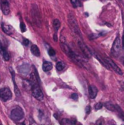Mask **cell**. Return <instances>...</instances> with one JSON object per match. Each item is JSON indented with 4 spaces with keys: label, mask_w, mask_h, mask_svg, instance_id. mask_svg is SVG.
I'll list each match as a JSON object with an SVG mask.
<instances>
[{
    "label": "cell",
    "mask_w": 124,
    "mask_h": 125,
    "mask_svg": "<svg viewBox=\"0 0 124 125\" xmlns=\"http://www.w3.org/2000/svg\"><path fill=\"white\" fill-rule=\"evenodd\" d=\"M68 23L69 24L70 28L77 34L81 35V32L80 30V28L78 26V23L77 22V20L75 17V15L72 13H69L68 15Z\"/></svg>",
    "instance_id": "obj_1"
},
{
    "label": "cell",
    "mask_w": 124,
    "mask_h": 125,
    "mask_svg": "<svg viewBox=\"0 0 124 125\" xmlns=\"http://www.w3.org/2000/svg\"><path fill=\"white\" fill-rule=\"evenodd\" d=\"M10 116V119H12L13 121L18 122V121H20L21 119H23L24 113H23V111L22 110L21 108L16 107L15 108L12 110Z\"/></svg>",
    "instance_id": "obj_2"
},
{
    "label": "cell",
    "mask_w": 124,
    "mask_h": 125,
    "mask_svg": "<svg viewBox=\"0 0 124 125\" xmlns=\"http://www.w3.org/2000/svg\"><path fill=\"white\" fill-rule=\"evenodd\" d=\"M31 90H32V94L33 96L38 100L42 101L43 100L44 95L42 92L38 83H32L31 84Z\"/></svg>",
    "instance_id": "obj_3"
},
{
    "label": "cell",
    "mask_w": 124,
    "mask_h": 125,
    "mask_svg": "<svg viewBox=\"0 0 124 125\" xmlns=\"http://www.w3.org/2000/svg\"><path fill=\"white\" fill-rule=\"evenodd\" d=\"M121 42L119 37H117L116 39L115 40L112 49H111V53L113 56L117 57L121 52Z\"/></svg>",
    "instance_id": "obj_4"
},
{
    "label": "cell",
    "mask_w": 124,
    "mask_h": 125,
    "mask_svg": "<svg viewBox=\"0 0 124 125\" xmlns=\"http://www.w3.org/2000/svg\"><path fill=\"white\" fill-rule=\"evenodd\" d=\"M12 94L9 88H3L0 89V98L4 101L6 102L12 98Z\"/></svg>",
    "instance_id": "obj_5"
},
{
    "label": "cell",
    "mask_w": 124,
    "mask_h": 125,
    "mask_svg": "<svg viewBox=\"0 0 124 125\" xmlns=\"http://www.w3.org/2000/svg\"><path fill=\"white\" fill-rule=\"evenodd\" d=\"M78 45H79L81 51L83 52V53L84 54V56L86 58L89 59V58H91L92 56V52H91V51L82 41H78Z\"/></svg>",
    "instance_id": "obj_6"
},
{
    "label": "cell",
    "mask_w": 124,
    "mask_h": 125,
    "mask_svg": "<svg viewBox=\"0 0 124 125\" xmlns=\"http://www.w3.org/2000/svg\"><path fill=\"white\" fill-rule=\"evenodd\" d=\"M105 59L106 63L108 64V66H109L110 67L113 68V70H115V73H117L119 74V75H123L122 70L119 68V67H118V66L112 59H109V58H105Z\"/></svg>",
    "instance_id": "obj_7"
},
{
    "label": "cell",
    "mask_w": 124,
    "mask_h": 125,
    "mask_svg": "<svg viewBox=\"0 0 124 125\" xmlns=\"http://www.w3.org/2000/svg\"><path fill=\"white\" fill-rule=\"evenodd\" d=\"M0 5H1V9L2 10V12L5 15H9L10 10V6H9V3L7 0H0Z\"/></svg>",
    "instance_id": "obj_8"
},
{
    "label": "cell",
    "mask_w": 124,
    "mask_h": 125,
    "mask_svg": "<svg viewBox=\"0 0 124 125\" xmlns=\"http://www.w3.org/2000/svg\"><path fill=\"white\" fill-rule=\"evenodd\" d=\"M88 94L91 99H95L98 94L97 88L94 85H90L88 86Z\"/></svg>",
    "instance_id": "obj_9"
},
{
    "label": "cell",
    "mask_w": 124,
    "mask_h": 125,
    "mask_svg": "<svg viewBox=\"0 0 124 125\" xmlns=\"http://www.w3.org/2000/svg\"><path fill=\"white\" fill-rule=\"evenodd\" d=\"M18 71L23 75H27L30 72V65L28 64H23L19 67Z\"/></svg>",
    "instance_id": "obj_10"
},
{
    "label": "cell",
    "mask_w": 124,
    "mask_h": 125,
    "mask_svg": "<svg viewBox=\"0 0 124 125\" xmlns=\"http://www.w3.org/2000/svg\"><path fill=\"white\" fill-rule=\"evenodd\" d=\"M0 54L2 56V57L4 59V61L7 62V61L10 60V56H9V54L7 52L5 48L4 47V45H2V43L1 42H0Z\"/></svg>",
    "instance_id": "obj_11"
},
{
    "label": "cell",
    "mask_w": 124,
    "mask_h": 125,
    "mask_svg": "<svg viewBox=\"0 0 124 125\" xmlns=\"http://www.w3.org/2000/svg\"><path fill=\"white\" fill-rule=\"evenodd\" d=\"M10 73H11V75H12V81H13V83H14V88H15V94L18 97L20 95V92L17 86V84L15 83V72L14 70L12 69V67H10Z\"/></svg>",
    "instance_id": "obj_12"
},
{
    "label": "cell",
    "mask_w": 124,
    "mask_h": 125,
    "mask_svg": "<svg viewBox=\"0 0 124 125\" xmlns=\"http://www.w3.org/2000/svg\"><path fill=\"white\" fill-rule=\"evenodd\" d=\"M1 28H2L3 31H4L5 34H8V35H11V34L13 33L14 29H13V28H12L11 26H10V25L5 24V23H2V24H1Z\"/></svg>",
    "instance_id": "obj_13"
},
{
    "label": "cell",
    "mask_w": 124,
    "mask_h": 125,
    "mask_svg": "<svg viewBox=\"0 0 124 125\" xmlns=\"http://www.w3.org/2000/svg\"><path fill=\"white\" fill-rule=\"evenodd\" d=\"M53 68V64L50 62H45L42 64V70L45 72H48Z\"/></svg>",
    "instance_id": "obj_14"
},
{
    "label": "cell",
    "mask_w": 124,
    "mask_h": 125,
    "mask_svg": "<svg viewBox=\"0 0 124 125\" xmlns=\"http://www.w3.org/2000/svg\"><path fill=\"white\" fill-rule=\"evenodd\" d=\"M31 53H32L35 56L39 57V56H40L39 49L38 46L36 45H31Z\"/></svg>",
    "instance_id": "obj_15"
},
{
    "label": "cell",
    "mask_w": 124,
    "mask_h": 125,
    "mask_svg": "<svg viewBox=\"0 0 124 125\" xmlns=\"http://www.w3.org/2000/svg\"><path fill=\"white\" fill-rule=\"evenodd\" d=\"M103 105H105V107L109 111H115V105L113 104L111 102H106L105 104H103Z\"/></svg>",
    "instance_id": "obj_16"
},
{
    "label": "cell",
    "mask_w": 124,
    "mask_h": 125,
    "mask_svg": "<svg viewBox=\"0 0 124 125\" xmlns=\"http://www.w3.org/2000/svg\"><path fill=\"white\" fill-rule=\"evenodd\" d=\"M115 111L118 113L119 117L124 121V111L118 105H115Z\"/></svg>",
    "instance_id": "obj_17"
},
{
    "label": "cell",
    "mask_w": 124,
    "mask_h": 125,
    "mask_svg": "<svg viewBox=\"0 0 124 125\" xmlns=\"http://www.w3.org/2000/svg\"><path fill=\"white\" fill-rule=\"evenodd\" d=\"M60 26H61V22L58 19H55L53 22V26L56 31V33H57L58 30L60 28Z\"/></svg>",
    "instance_id": "obj_18"
},
{
    "label": "cell",
    "mask_w": 124,
    "mask_h": 125,
    "mask_svg": "<svg viewBox=\"0 0 124 125\" xmlns=\"http://www.w3.org/2000/svg\"><path fill=\"white\" fill-rule=\"evenodd\" d=\"M65 67V64L63 62H58L56 64V70L58 71H61L64 69Z\"/></svg>",
    "instance_id": "obj_19"
},
{
    "label": "cell",
    "mask_w": 124,
    "mask_h": 125,
    "mask_svg": "<svg viewBox=\"0 0 124 125\" xmlns=\"http://www.w3.org/2000/svg\"><path fill=\"white\" fill-rule=\"evenodd\" d=\"M76 123L75 121H72V120H69V119H64L62 120L61 122V125H75Z\"/></svg>",
    "instance_id": "obj_20"
},
{
    "label": "cell",
    "mask_w": 124,
    "mask_h": 125,
    "mask_svg": "<svg viewBox=\"0 0 124 125\" xmlns=\"http://www.w3.org/2000/svg\"><path fill=\"white\" fill-rule=\"evenodd\" d=\"M72 4L73 5L74 7H77L79 6H80V1L79 0H70Z\"/></svg>",
    "instance_id": "obj_21"
},
{
    "label": "cell",
    "mask_w": 124,
    "mask_h": 125,
    "mask_svg": "<svg viewBox=\"0 0 124 125\" xmlns=\"http://www.w3.org/2000/svg\"><path fill=\"white\" fill-rule=\"evenodd\" d=\"M20 30H21L22 32H25L26 31V24L23 22H20Z\"/></svg>",
    "instance_id": "obj_22"
},
{
    "label": "cell",
    "mask_w": 124,
    "mask_h": 125,
    "mask_svg": "<svg viewBox=\"0 0 124 125\" xmlns=\"http://www.w3.org/2000/svg\"><path fill=\"white\" fill-rule=\"evenodd\" d=\"M103 107V104L102 103H98L95 105L94 108H95V110L96 111H98V110H100L102 109V108Z\"/></svg>",
    "instance_id": "obj_23"
},
{
    "label": "cell",
    "mask_w": 124,
    "mask_h": 125,
    "mask_svg": "<svg viewBox=\"0 0 124 125\" xmlns=\"http://www.w3.org/2000/svg\"><path fill=\"white\" fill-rule=\"evenodd\" d=\"M48 53H49L50 56L53 57V56H54L56 55V51H55V50H54V49H53V48H50V49L48 50Z\"/></svg>",
    "instance_id": "obj_24"
},
{
    "label": "cell",
    "mask_w": 124,
    "mask_h": 125,
    "mask_svg": "<svg viewBox=\"0 0 124 125\" xmlns=\"http://www.w3.org/2000/svg\"><path fill=\"white\" fill-rule=\"evenodd\" d=\"M99 37V34H91L89 35V38L90 40H94V39H96Z\"/></svg>",
    "instance_id": "obj_25"
},
{
    "label": "cell",
    "mask_w": 124,
    "mask_h": 125,
    "mask_svg": "<svg viewBox=\"0 0 124 125\" xmlns=\"http://www.w3.org/2000/svg\"><path fill=\"white\" fill-rule=\"evenodd\" d=\"M70 97H71L72 100H77V99H78V95H77L76 93H73V94L70 96Z\"/></svg>",
    "instance_id": "obj_26"
},
{
    "label": "cell",
    "mask_w": 124,
    "mask_h": 125,
    "mask_svg": "<svg viewBox=\"0 0 124 125\" xmlns=\"http://www.w3.org/2000/svg\"><path fill=\"white\" fill-rule=\"evenodd\" d=\"M30 43V42H29V40H28V39H24L23 40V45H25V46H27V45H29V44Z\"/></svg>",
    "instance_id": "obj_27"
},
{
    "label": "cell",
    "mask_w": 124,
    "mask_h": 125,
    "mask_svg": "<svg viewBox=\"0 0 124 125\" xmlns=\"http://www.w3.org/2000/svg\"><path fill=\"white\" fill-rule=\"evenodd\" d=\"M90 111H91V106H90V105H88V106L86 108V112L87 114H88L90 113Z\"/></svg>",
    "instance_id": "obj_28"
},
{
    "label": "cell",
    "mask_w": 124,
    "mask_h": 125,
    "mask_svg": "<svg viewBox=\"0 0 124 125\" xmlns=\"http://www.w3.org/2000/svg\"><path fill=\"white\" fill-rule=\"evenodd\" d=\"M53 39H54V40H55L56 42L58 40V39H57V35H56V33H55V34L53 35Z\"/></svg>",
    "instance_id": "obj_29"
},
{
    "label": "cell",
    "mask_w": 124,
    "mask_h": 125,
    "mask_svg": "<svg viewBox=\"0 0 124 125\" xmlns=\"http://www.w3.org/2000/svg\"><path fill=\"white\" fill-rule=\"evenodd\" d=\"M122 44H123V47L124 48V34H123V37H122Z\"/></svg>",
    "instance_id": "obj_30"
},
{
    "label": "cell",
    "mask_w": 124,
    "mask_h": 125,
    "mask_svg": "<svg viewBox=\"0 0 124 125\" xmlns=\"http://www.w3.org/2000/svg\"><path fill=\"white\" fill-rule=\"evenodd\" d=\"M123 63H124V62H123Z\"/></svg>",
    "instance_id": "obj_31"
}]
</instances>
